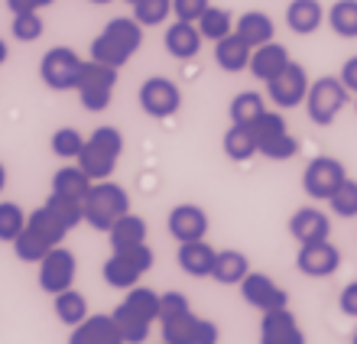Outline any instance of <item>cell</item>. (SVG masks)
Listing matches in <instances>:
<instances>
[{"label": "cell", "instance_id": "cell-28", "mask_svg": "<svg viewBox=\"0 0 357 344\" xmlns=\"http://www.w3.org/2000/svg\"><path fill=\"white\" fill-rule=\"evenodd\" d=\"M111 318H114V325H117V331H121L123 344H143L146 338H150L153 322H146L140 312H133L127 302H117V308L111 312Z\"/></svg>", "mask_w": 357, "mask_h": 344}, {"label": "cell", "instance_id": "cell-26", "mask_svg": "<svg viewBox=\"0 0 357 344\" xmlns=\"http://www.w3.org/2000/svg\"><path fill=\"white\" fill-rule=\"evenodd\" d=\"M26 227L33 234H39L43 241H49L52 247H62V241H66V234H68V224L46 205H39L36 211L26 214Z\"/></svg>", "mask_w": 357, "mask_h": 344}, {"label": "cell", "instance_id": "cell-32", "mask_svg": "<svg viewBox=\"0 0 357 344\" xmlns=\"http://www.w3.org/2000/svg\"><path fill=\"white\" fill-rule=\"evenodd\" d=\"M52 299H56L52 308H56L59 322L68 328H78L88 315H91V312H88V299L82 296L78 289H66V292H59V296H52Z\"/></svg>", "mask_w": 357, "mask_h": 344}, {"label": "cell", "instance_id": "cell-54", "mask_svg": "<svg viewBox=\"0 0 357 344\" xmlns=\"http://www.w3.org/2000/svg\"><path fill=\"white\" fill-rule=\"evenodd\" d=\"M354 344H357V335H354Z\"/></svg>", "mask_w": 357, "mask_h": 344}, {"label": "cell", "instance_id": "cell-46", "mask_svg": "<svg viewBox=\"0 0 357 344\" xmlns=\"http://www.w3.org/2000/svg\"><path fill=\"white\" fill-rule=\"evenodd\" d=\"M56 0H7L10 13L17 17V13H43L46 7H52Z\"/></svg>", "mask_w": 357, "mask_h": 344}, {"label": "cell", "instance_id": "cell-35", "mask_svg": "<svg viewBox=\"0 0 357 344\" xmlns=\"http://www.w3.org/2000/svg\"><path fill=\"white\" fill-rule=\"evenodd\" d=\"M198 33H202V39H211V43H221L225 36H231L234 33V20H231V13H227L225 7H208L205 17L195 23Z\"/></svg>", "mask_w": 357, "mask_h": 344}, {"label": "cell", "instance_id": "cell-14", "mask_svg": "<svg viewBox=\"0 0 357 344\" xmlns=\"http://www.w3.org/2000/svg\"><path fill=\"white\" fill-rule=\"evenodd\" d=\"M296 267L309 279H328L341 270V250L331 241L321 244H302L296 253Z\"/></svg>", "mask_w": 357, "mask_h": 344}, {"label": "cell", "instance_id": "cell-2", "mask_svg": "<svg viewBox=\"0 0 357 344\" xmlns=\"http://www.w3.org/2000/svg\"><path fill=\"white\" fill-rule=\"evenodd\" d=\"M123 153V133L111 124H104L98 130H91L85 137L82 156H78V169L85 172L91 182H107L117 169V159Z\"/></svg>", "mask_w": 357, "mask_h": 344}, {"label": "cell", "instance_id": "cell-40", "mask_svg": "<svg viewBox=\"0 0 357 344\" xmlns=\"http://www.w3.org/2000/svg\"><path fill=\"white\" fill-rule=\"evenodd\" d=\"M172 17V0H140L133 7V20L140 23L143 29L146 27H160Z\"/></svg>", "mask_w": 357, "mask_h": 344}, {"label": "cell", "instance_id": "cell-49", "mask_svg": "<svg viewBox=\"0 0 357 344\" xmlns=\"http://www.w3.org/2000/svg\"><path fill=\"white\" fill-rule=\"evenodd\" d=\"M7 56H10V49H7V43H3V39H0V66H3V62H7Z\"/></svg>", "mask_w": 357, "mask_h": 344}, {"label": "cell", "instance_id": "cell-36", "mask_svg": "<svg viewBox=\"0 0 357 344\" xmlns=\"http://www.w3.org/2000/svg\"><path fill=\"white\" fill-rule=\"evenodd\" d=\"M121 302H127L133 312H140L146 322H160V292H156V289H150V286H133L130 292L121 299Z\"/></svg>", "mask_w": 357, "mask_h": 344}, {"label": "cell", "instance_id": "cell-52", "mask_svg": "<svg viewBox=\"0 0 357 344\" xmlns=\"http://www.w3.org/2000/svg\"><path fill=\"white\" fill-rule=\"evenodd\" d=\"M91 3H111V0H91Z\"/></svg>", "mask_w": 357, "mask_h": 344}, {"label": "cell", "instance_id": "cell-38", "mask_svg": "<svg viewBox=\"0 0 357 344\" xmlns=\"http://www.w3.org/2000/svg\"><path fill=\"white\" fill-rule=\"evenodd\" d=\"M82 147H85V137H82V130H75V127H59V130L52 133V140H49V149H52L59 159H75L78 163Z\"/></svg>", "mask_w": 357, "mask_h": 344}, {"label": "cell", "instance_id": "cell-44", "mask_svg": "<svg viewBox=\"0 0 357 344\" xmlns=\"http://www.w3.org/2000/svg\"><path fill=\"white\" fill-rule=\"evenodd\" d=\"M208 7H211V0H172V13L178 23H198Z\"/></svg>", "mask_w": 357, "mask_h": 344}, {"label": "cell", "instance_id": "cell-39", "mask_svg": "<svg viewBox=\"0 0 357 344\" xmlns=\"http://www.w3.org/2000/svg\"><path fill=\"white\" fill-rule=\"evenodd\" d=\"M26 227V214L17 202H0V241L13 244Z\"/></svg>", "mask_w": 357, "mask_h": 344}, {"label": "cell", "instance_id": "cell-24", "mask_svg": "<svg viewBox=\"0 0 357 344\" xmlns=\"http://www.w3.org/2000/svg\"><path fill=\"white\" fill-rule=\"evenodd\" d=\"M250 56H254V49L247 46L237 33H231V36H225L221 43H215V62L221 72H231V75L247 72V68H250Z\"/></svg>", "mask_w": 357, "mask_h": 344}, {"label": "cell", "instance_id": "cell-45", "mask_svg": "<svg viewBox=\"0 0 357 344\" xmlns=\"http://www.w3.org/2000/svg\"><path fill=\"white\" fill-rule=\"evenodd\" d=\"M221 341V328L211 318H198V331H195V344H218Z\"/></svg>", "mask_w": 357, "mask_h": 344}, {"label": "cell", "instance_id": "cell-21", "mask_svg": "<svg viewBox=\"0 0 357 344\" xmlns=\"http://www.w3.org/2000/svg\"><path fill=\"white\" fill-rule=\"evenodd\" d=\"M68 344H123L111 315H88L78 328H72Z\"/></svg>", "mask_w": 357, "mask_h": 344}, {"label": "cell", "instance_id": "cell-31", "mask_svg": "<svg viewBox=\"0 0 357 344\" xmlns=\"http://www.w3.org/2000/svg\"><path fill=\"white\" fill-rule=\"evenodd\" d=\"M94 182L82 172L78 166H62L56 169V176H52V195H62V198H72V202H85L88 188H91Z\"/></svg>", "mask_w": 357, "mask_h": 344}, {"label": "cell", "instance_id": "cell-33", "mask_svg": "<svg viewBox=\"0 0 357 344\" xmlns=\"http://www.w3.org/2000/svg\"><path fill=\"white\" fill-rule=\"evenodd\" d=\"M221 149H225L227 159H234V163H247V159L257 156V140H254V130L250 127H227L225 140H221Z\"/></svg>", "mask_w": 357, "mask_h": 344}, {"label": "cell", "instance_id": "cell-18", "mask_svg": "<svg viewBox=\"0 0 357 344\" xmlns=\"http://www.w3.org/2000/svg\"><path fill=\"white\" fill-rule=\"evenodd\" d=\"M215 260H218V250L208 241L178 244V250H176L178 270L185 273V276H192V279L211 276V270H215Z\"/></svg>", "mask_w": 357, "mask_h": 344}, {"label": "cell", "instance_id": "cell-11", "mask_svg": "<svg viewBox=\"0 0 357 344\" xmlns=\"http://www.w3.org/2000/svg\"><path fill=\"white\" fill-rule=\"evenodd\" d=\"M75 276H78V260L75 253L66 250V247H52L46 253V260L39 263V289L46 296H59V292L72 289Z\"/></svg>", "mask_w": 357, "mask_h": 344}, {"label": "cell", "instance_id": "cell-10", "mask_svg": "<svg viewBox=\"0 0 357 344\" xmlns=\"http://www.w3.org/2000/svg\"><path fill=\"white\" fill-rule=\"evenodd\" d=\"M137 101H140L143 114H150L156 121H166V117H172L182 107V91L166 75H150L140 84V91H137Z\"/></svg>", "mask_w": 357, "mask_h": 344}, {"label": "cell", "instance_id": "cell-41", "mask_svg": "<svg viewBox=\"0 0 357 344\" xmlns=\"http://www.w3.org/2000/svg\"><path fill=\"white\" fill-rule=\"evenodd\" d=\"M328 208L338 218H357V179H344V186L328 198Z\"/></svg>", "mask_w": 357, "mask_h": 344}, {"label": "cell", "instance_id": "cell-5", "mask_svg": "<svg viewBox=\"0 0 357 344\" xmlns=\"http://www.w3.org/2000/svg\"><path fill=\"white\" fill-rule=\"evenodd\" d=\"M351 91L341 84L338 75H321L309 84V94H305V114L315 127H328V124L338 121V114L348 107Z\"/></svg>", "mask_w": 357, "mask_h": 344}, {"label": "cell", "instance_id": "cell-23", "mask_svg": "<svg viewBox=\"0 0 357 344\" xmlns=\"http://www.w3.org/2000/svg\"><path fill=\"white\" fill-rule=\"evenodd\" d=\"M325 23V7L321 0H292L286 7V27L299 36H312Z\"/></svg>", "mask_w": 357, "mask_h": 344}, {"label": "cell", "instance_id": "cell-1", "mask_svg": "<svg viewBox=\"0 0 357 344\" xmlns=\"http://www.w3.org/2000/svg\"><path fill=\"white\" fill-rule=\"evenodd\" d=\"M143 46V27L133 17H114L91 39V62L123 68Z\"/></svg>", "mask_w": 357, "mask_h": 344}, {"label": "cell", "instance_id": "cell-9", "mask_svg": "<svg viewBox=\"0 0 357 344\" xmlns=\"http://www.w3.org/2000/svg\"><path fill=\"white\" fill-rule=\"evenodd\" d=\"M348 179V169L344 163L335 156H315L302 172V188L312 202H328Z\"/></svg>", "mask_w": 357, "mask_h": 344}, {"label": "cell", "instance_id": "cell-51", "mask_svg": "<svg viewBox=\"0 0 357 344\" xmlns=\"http://www.w3.org/2000/svg\"><path fill=\"white\" fill-rule=\"evenodd\" d=\"M127 3H130V7H137V3H140V0H127Z\"/></svg>", "mask_w": 357, "mask_h": 344}, {"label": "cell", "instance_id": "cell-20", "mask_svg": "<svg viewBox=\"0 0 357 344\" xmlns=\"http://www.w3.org/2000/svg\"><path fill=\"white\" fill-rule=\"evenodd\" d=\"M162 46L169 52L172 59L185 62V59H195L198 49H202V33H198L195 23H169L166 36H162Z\"/></svg>", "mask_w": 357, "mask_h": 344}, {"label": "cell", "instance_id": "cell-17", "mask_svg": "<svg viewBox=\"0 0 357 344\" xmlns=\"http://www.w3.org/2000/svg\"><path fill=\"white\" fill-rule=\"evenodd\" d=\"M289 234L302 244H321L331 237V218L325 211H319V208H296L289 218Z\"/></svg>", "mask_w": 357, "mask_h": 344}, {"label": "cell", "instance_id": "cell-3", "mask_svg": "<svg viewBox=\"0 0 357 344\" xmlns=\"http://www.w3.org/2000/svg\"><path fill=\"white\" fill-rule=\"evenodd\" d=\"M82 211H85L88 227L107 234L123 214H130V195H127V188L111 182V179L107 182H94L88 188L85 202H82Z\"/></svg>", "mask_w": 357, "mask_h": 344}, {"label": "cell", "instance_id": "cell-34", "mask_svg": "<svg viewBox=\"0 0 357 344\" xmlns=\"http://www.w3.org/2000/svg\"><path fill=\"white\" fill-rule=\"evenodd\" d=\"M328 27L341 39H357V0H335L325 13Z\"/></svg>", "mask_w": 357, "mask_h": 344}, {"label": "cell", "instance_id": "cell-16", "mask_svg": "<svg viewBox=\"0 0 357 344\" xmlns=\"http://www.w3.org/2000/svg\"><path fill=\"white\" fill-rule=\"evenodd\" d=\"M260 344H305V331L289 308H276L260 315Z\"/></svg>", "mask_w": 357, "mask_h": 344}, {"label": "cell", "instance_id": "cell-19", "mask_svg": "<svg viewBox=\"0 0 357 344\" xmlns=\"http://www.w3.org/2000/svg\"><path fill=\"white\" fill-rule=\"evenodd\" d=\"M234 33L244 39L250 49H260V46H266V43H273L276 23H273V17L264 13V10H247L244 17H237Z\"/></svg>", "mask_w": 357, "mask_h": 344}, {"label": "cell", "instance_id": "cell-48", "mask_svg": "<svg viewBox=\"0 0 357 344\" xmlns=\"http://www.w3.org/2000/svg\"><path fill=\"white\" fill-rule=\"evenodd\" d=\"M341 84H344V88H348L351 94H354L357 98V56H351L348 62H344V66H341Z\"/></svg>", "mask_w": 357, "mask_h": 344}, {"label": "cell", "instance_id": "cell-22", "mask_svg": "<svg viewBox=\"0 0 357 344\" xmlns=\"http://www.w3.org/2000/svg\"><path fill=\"white\" fill-rule=\"evenodd\" d=\"M289 62H292L289 49L280 46V43H266V46L254 49V56H250V75L270 84L276 75H282V68L289 66Z\"/></svg>", "mask_w": 357, "mask_h": 344}, {"label": "cell", "instance_id": "cell-13", "mask_svg": "<svg viewBox=\"0 0 357 344\" xmlns=\"http://www.w3.org/2000/svg\"><path fill=\"white\" fill-rule=\"evenodd\" d=\"M266 94H270L273 107H282V111H289V107H302L305 104V94H309V75L299 62H289V66L282 68V75H276L270 84H266Z\"/></svg>", "mask_w": 357, "mask_h": 344}, {"label": "cell", "instance_id": "cell-43", "mask_svg": "<svg viewBox=\"0 0 357 344\" xmlns=\"http://www.w3.org/2000/svg\"><path fill=\"white\" fill-rule=\"evenodd\" d=\"M46 208H52V211L62 218V221L68 224V231L72 227H78V224H85V211H82V202H72V198H62V195H52L49 192V198L43 202Z\"/></svg>", "mask_w": 357, "mask_h": 344}, {"label": "cell", "instance_id": "cell-30", "mask_svg": "<svg viewBox=\"0 0 357 344\" xmlns=\"http://www.w3.org/2000/svg\"><path fill=\"white\" fill-rule=\"evenodd\" d=\"M270 111L264 101V94L260 91H241L231 98V107H227V114H231V124L234 127H254L264 114Z\"/></svg>", "mask_w": 357, "mask_h": 344}, {"label": "cell", "instance_id": "cell-6", "mask_svg": "<svg viewBox=\"0 0 357 344\" xmlns=\"http://www.w3.org/2000/svg\"><path fill=\"white\" fill-rule=\"evenodd\" d=\"M250 130L257 140V153H264L273 163H289L299 156V140L296 133H289V124L282 121L280 111H266Z\"/></svg>", "mask_w": 357, "mask_h": 344}, {"label": "cell", "instance_id": "cell-37", "mask_svg": "<svg viewBox=\"0 0 357 344\" xmlns=\"http://www.w3.org/2000/svg\"><path fill=\"white\" fill-rule=\"evenodd\" d=\"M49 250H52V244L43 241V237H39V234H33L29 227H23V234L13 241V253H17L23 263H36V267H39V263L46 260Z\"/></svg>", "mask_w": 357, "mask_h": 344}, {"label": "cell", "instance_id": "cell-4", "mask_svg": "<svg viewBox=\"0 0 357 344\" xmlns=\"http://www.w3.org/2000/svg\"><path fill=\"white\" fill-rule=\"evenodd\" d=\"M153 263H156V253H153L150 244L130 247V250H111V257L101 267V279L111 289H123L127 292V289L140 286V279L153 270Z\"/></svg>", "mask_w": 357, "mask_h": 344}, {"label": "cell", "instance_id": "cell-7", "mask_svg": "<svg viewBox=\"0 0 357 344\" xmlns=\"http://www.w3.org/2000/svg\"><path fill=\"white\" fill-rule=\"evenodd\" d=\"M114 88H117V68L101 66V62H82V72H78V101L85 111H104L111 107L114 101Z\"/></svg>", "mask_w": 357, "mask_h": 344}, {"label": "cell", "instance_id": "cell-47", "mask_svg": "<svg viewBox=\"0 0 357 344\" xmlns=\"http://www.w3.org/2000/svg\"><path fill=\"white\" fill-rule=\"evenodd\" d=\"M338 308L344 312L348 318H357V279L354 283H348V286L341 289V296H338Z\"/></svg>", "mask_w": 357, "mask_h": 344}, {"label": "cell", "instance_id": "cell-29", "mask_svg": "<svg viewBox=\"0 0 357 344\" xmlns=\"http://www.w3.org/2000/svg\"><path fill=\"white\" fill-rule=\"evenodd\" d=\"M160 331H162V344H195L198 315L192 312V308L176 312V315H162L160 318Z\"/></svg>", "mask_w": 357, "mask_h": 344}, {"label": "cell", "instance_id": "cell-53", "mask_svg": "<svg viewBox=\"0 0 357 344\" xmlns=\"http://www.w3.org/2000/svg\"><path fill=\"white\" fill-rule=\"evenodd\" d=\"M354 111H357V98H354Z\"/></svg>", "mask_w": 357, "mask_h": 344}, {"label": "cell", "instance_id": "cell-15", "mask_svg": "<svg viewBox=\"0 0 357 344\" xmlns=\"http://www.w3.org/2000/svg\"><path fill=\"white\" fill-rule=\"evenodd\" d=\"M208 211L205 208L192 205V202H185V205H176L169 211V218H166V227H169V237H176V244H192V241H205L208 234Z\"/></svg>", "mask_w": 357, "mask_h": 344}, {"label": "cell", "instance_id": "cell-12", "mask_svg": "<svg viewBox=\"0 0 357 344\" xmlns=\"http://www.w3.org/2000/svg\"><path fill=\"white\" fill-rule=\"evenodd\" d=\"M241 296H244L247 306L264 312V315L276 312V308H289V292L266 273H254V270L247 273V279L241 283Z\"/></svg>", "mask_w": 357, "mask_h": 344}, {"label": "cell", "instance_id": "cell-8", "mask_svg": "<svg viewBox=\"0 0 357 344\" xmlns=\"http://www.w3.org/2000/svg\"><path fill=\"white\" fill-rule=\"evenodd\" d=\"M82 62H85V59L78 56L75 49L52 46L39 59V78H43V84H46L49 91H75Z\"/></svg>", "mask_w": 357, "mask_h": 344}, {"label": "cell", "instance_id": "cell-27", "mask_svg": "<svg viewBox=\"0 0 357 344\" xmlns=\"http://www.w3.org/2000/svg\"><path fill=\"white\" fill-rule=\"evenodd\" d=\"M250 273V260L247 253L241 250H218V260H215V270H211V279L221 283V286H241Z\"/></svg>", "mask_w": 357, "mask_h": 344}, {"label": "cell", "instance_id": "cell-42", "mask_svg": "<svg viewBox=\"0 0 357 344\" xmlns=\"http://www.w3.org/2000/svg\"><path fill=\"white\" fill-rule=\"evenodd\" d=\"M10 29H13V39H20V43H36L46 23H43V13H17Z\"/></svg>", "mask_w": 357, "mask_h": 344}, {"label": "cell", "instance_id": "cell-25", "mask_svg": "<svg viewBox=\"0 0 357 344\" xmlns=\"http://www.w3.org/2000/svg\"><path fill=\"white\" fill-rule=\"evenodd\" d=\"M150 237L146 231V221H143L140 214H123L121 221L114 224L111 231H107V241H111V250H130V247H143Z\"/></svg>", "mask_w": 357, "mask_h": 344}, {"label": "cell", "instance_id": "cell-50", "mask_svg": "<svg viewBox=\"0 0 357 344\" xmlns=\"http://www.w3.org/2000/svg\"><path fill=\"white\" fill-rule=\"evenodd\" d=\"M7 188V169H3V163H0V192Z\"/></svg>", "mask_w": 357, "mask_h": 344}]
</instances>
